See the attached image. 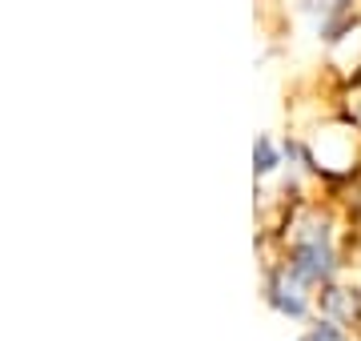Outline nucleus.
<instances>
[{
    "mask_svg": "<svg viewBox=\"0 0 361 341\" xmlns=\"http://www.w3.org/2000/svg\"><path fill=\"white\" fill-rule=\"evenodd\" d=\"M289 273L301 281V285H329V277L337 273L334 249L329 241H317V237H301L293 249H289Z\"/></svg>",
    "mask_w": 361,
    "mask_h": 341,
    "instance_id": "f257e3e1",
    "label": "nucleus"
},
{
    "mask_svg": "<svg viewBox=\"0 0 361 341\" xmlns=\"http://www.w3.org/2000/svg\"><path fill=\"white\" fill-rule=\"evenodd\" d=\"M265 302L277 309V314L293 317V321H301L305 317V297H301V281H297L289 269H281V273H273L269 281H265Z\"/></svg>",
    "mask_w": 361,
    "mask_h": 341,
    "instance_id": "f03ea898",
    "label": "nucleus"
},
{
    "mask_svg": "<svg viewBox=\"0 0 361 341\" xmlns=\"http://www.w3.org/2000/svg\"><path fill=\"white\" fill-rule=\"evenodd\" d=\"M277 165H281L277 144H273L269 137H257V144H253V173H257V177H269Z\"/></svg>",
    "mask_w": 361,
    "mask_h": 341,
    "instance_id": "20e7f679",
    "label": "nucleus"
},
{
    "mask_svg": "<svg viewBox=\"0 0 361 341\" xmlns=\"http://www.w3.org/2000/svg\"><path fill=\"white\" fill-rule=\"evenodd\" d=\"M297 341H310V333H305V337H297Z\"/></svg>",
    "mask_w": 361,
    "mask_h": 341,
    "instance_id": "423d86ee",
    "label": "nucleus"
},
{
    "mask_svg": "<svg viewBox=\"0 0 361 341\" xmlns=\"http://www.w3.org/2000/svg\"><path fill=\"white\" fill-rule=\"evenodd\" d=\"M310 341H349V337H345V329L337 326V321L322 317V321H317V326L310 329Z\"/></svg>",
    "mask_w": 361,
    "mask_h": 341,
    "instance_id": "39448f33",
    "label": "nucleus"
},
{
    "mask_svg": "<svg viewBox=\"0 0 361 341\" xmlns=\"http://www.w3.org/2000/svg\"><path fill=\"white\" fill-rule=\"evenodd\" d=\"M322 314L329 317V321H357L361 317V305H357V297L349 293V289H337V285H325V293H322Z\"/></svg>",
    "mask_w": 361,
    "mask_h": 341,
    "instance_id": "7ed1b4c3",
    "label": "nucleus"
}]
</instances>
